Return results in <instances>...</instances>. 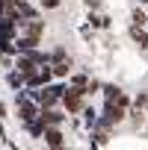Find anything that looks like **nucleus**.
<instances>
[{"instance_id":"nucleus-6","label":"nucleus","mask_w":148,"mask_h":150,"mask_svg":"<svg viewBox=\"0 0 148 150\" xmlns=\"http://www.w3.org/2000/svg\"><path fill=\"white\" fill-rule=\"evenodd\" d=\"M45 144H47V147H53V150L65 147V135L59 132V127H47V129H45Z\"/></svg>"},{"instance_id":"nucleus-19","label":"nucleus","mask_w":148,"mask_h":150,"mask_svg":"<svg viewBox=\"0 0 148 150\" xmlns=\"http://www.w3.org/2000/svg\"><path fill=\"white\" fill-rule=\"evenodd\" d=\"M145 112H148V106H145Z\"/></svg>"},{"instance_id":"nucleus-1","label":"nucleus","mask_w":148,"mask_h":150,"mask_svg":"<svg viewBox=\"0 0 148 150\" xmlns=\"http://www.w3.org/2000/svg\"><path fill=\"white\" fill-rule=\"evenodd\" d=\"M65 88H68V86H62V83H47V86H42L39 91H33V88H30V94L42 103V109H50V106H59V103H62Z\"/></svg>"},{"instance_id":"nucleus-18","label":"nucleus","mask_w":148,"mask_h":150,"mask_svg":"<svg viewBox=\"0 0 148 150\" xmlns=\"http://www.w3.org/2000/svg\"><path fill=\"white\" fill-rule=\"evenodd\" d=\"M139 3H142V6H148V0H139Z\"/></svg>"},{"instance_id":"nucleus-11","label":"nucleus","mask_w":148,"mask_h":150,"mask_svg":"<svg viewBox=\"0 0 148 150\" xmlns=\"http://www.w3.org/2000/svg\"><path fill=\"white\" fill-rule=\"evenodd\" d=\"M27 127V132L33 135V138H45V129H47V124L42 121V118H36V121H30V124H24Z\"/></svg>"},{"instance_id":"nucleus-12","label":"nucleus","mask_w":148,"mask_h":150,"mask_svg":"<svg viewBox=\"0 0 148 150\" xmlns=\"http://www.w3.org/2000/svg\"><path fill=\"white\" fill-rule=\"evenodd\" d=\"M130 21H133V27H148V15L142 9H133L130 12Z\"/></svg>"},{"instance_id":"nucleus-5","label":"nucleus","mask_w":148,"mask_h":150,"mask_svg":"<svg viewBox=\"0 0 148 150\" xmlns=\"http://www.w3.org/2000/svg\"><path fill=\"white\" fill-rule=\"evenodd\" d=\"M107 144H110V129L107 127L89 129V147H107Z\"/></svg>"},{"instance_id":"nucleus-3","label":"nucleus","mask_w":148,"mask_h":150,"mask_svg":"<svg viewBox=\"0 0 148 150\" xmlns=\"http://www.w3.org/2000/svg\"><path fill=\"white\" fill-rule=\"evenodd\" d=\"M86 88H80V86H68L65 88V94H62V109L68 112V115H80L83 109H86Z\"/></svg>"},{"instance_id":"nucleus-9","label":"nucleus","mask_w":148,"mask_h":150,"mask_svg":"<svg viewBox=\"0 0 148 150\" xmlns=\"http://www.w3.org/2000/svg\"><path fill=\"white\" fill-rule=\"evenodd\" d=\"M50 65H53V77L56 80H68L71 77V68H74L71 59H59V62H50Z\"/></svg>"},{"instance_id":"nucleus-14","label":"nucleus","mask_w":148,"mask_h":150,"mask_svg":"<svg viewBox=\"0 0 148 150\" xmlns=\"http://www.w3.org/2000/svg\"><path fill=\"white\" fill-rule=\"evenodd\" d=\"M68 86H80V88H86V86H89V77H86V74H71V77H68Z\"/></svg>"},{"instance_id":"nucleus-8","label":"nucleus","mask_w":148,"mask_h":150,"mask_svg":"<svg viewBox=\"0 0 148 150\" xmlns=\"http://www.w3.org/2000/svg\"><path fill=\"white\" fill-rule=\"evenodd\" d=\"M18 33H21V30H18V21H15V18H6V15L0 18V35H6V38H18Z\"/></svg>"},{"instance_id":"nucleus-10","label":"nucleus","mask_w":148,"mask_h":150,"mask_svg":"<svg viewBox=\"0 0 148 150\" xmlns=\"http://www.w3.org/2000/svg\"><path fill=\"white\" fill-rule=\"evenodd\" d=\"M80 115H83V127H86V129H95V127H98V118H101V115L95 112V106H86Z\"/></svg>"},{"instance_id":"nucleus-4","label":"nucleus","mask_w":148,"mask_h":150,"mask_svg":"<svg viewBox=\"0 0 148 150\" xmlns=\"http://www.w3.org/2000/svg\"><path fill=\"white\" fill-rule=\"evenodd\" d=\"M65 115L68 112H62V109H56V106H50V109H42V121L47 124V127H62V121H65Z\"/></svg>"},{"instance_id":"nucleus-16","label":"nucleus","mask_w":148,"mask_h":150,"mask_svg":"<svg viewBox=\"0 0 148 150\" xmlns=\"http://www.w3.org/2000/svg\"><path fill=\"white\" fill-rule=\"evenodd\" d=\"M83 3H86L89 9H101V6H104V0H83Z\"/></svg>"},{"instance_id":"nucleus-17","label":"nucleus","mask_w":148,"mask_h":150,"mask_svg":"<svg viewBox=\"0 0 148 150\" xmlns=\"http://www.w3.org/2000/svg\"><path fill=\"white\" fill-rule=\"evenodd\" d=\"M3 118H6V103L0 100V121H3Z\"/></svg>"},{"instance_id":"nucleus-2","label":"nucleus","mask_w":148,"mask_h":150,"mask_svg":"<svg viewBox=\"0 0 148 150\" xmlns=\"http://www.w3.org/2000/svg\"><path fill=\"white\" fill-rule=\"evenodd\" d=\"M130 106H121V103H116V100H104V112H101V118H98V127H107V129H113L116 124H121L130 112H127Z\"/></svg>"},{"instance_id":"nucleus-13","label":"nucleus","mask_w":148,"mask_h":150,"mask_svg":"<svg viewBox=\"0 0 148 150\" xmlns=\"http://www.w3.org/2000/svg\"><path fill=\"white\" fill-rule=\"evenodd\" d=\"M89 24H92V27H98V30H107V27H110V18H107V15H95V12H92V15H89Z\"/></svg>"},{"instance_id":"nucleus-15","label":"nucleus","mask_w":148,"mask_h":150,"mask_svg":"<svg viewBox=\"0 0 148 150\" xmlns=\"http://www.w3.org/2000/svg\"><path fill=\"white\" fill-rule=\"evenodd\" d=\"M59 3H62V0H39V6H42V9H56Z\"/></svg>"},{"instance_id":"nucleus-7","label":"nucleus","mask_w":148,"mask_h":150,"mask_svg":"<svg viewBox=\"0 0 148 150\" xmlns=\"http://www.w3.org/2000/svg\"><path fill=\"white\" fill-rule=\"evenodd\" d=\"M104 100H116L121 106H130V97L119 88V86H104Z\"/></svg>"}]
</instances>
